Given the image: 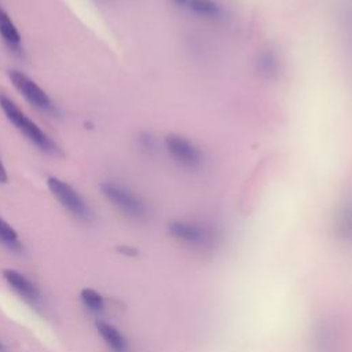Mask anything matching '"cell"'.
I'll use <instances>...</instances> for the list:
<instances>
[{
  "mask_svg": "<svg viewBox=\"0 0 352 352\" xmlns=\"http://www.w3.org/2000/svg\"><path fill=\"white\" fill-rule=\"evenodd\" d=\"M102 194L120 212L133 220H144L148 214L147 204L132 190L117 182H104L100 184Z\"/></svg>",
  "mask_w": 352,
  "mask_h": 352,
  "instance_id": "2",
  "label": "cell"
},
{
  "mask_svg": "<svg viewBox=\"0 0 352 352\" xmlns=\"http://www.w3.org/2000/svg\"><path fill=\"white\" fill-rule=\"evenodd\" d=\"M0 34L10 48H12L14 51H18L21 48V34L15 28L14 22L10 19L8 14L1 7H0Z\"/></svg>",
  "mask_w": 352,
  "mask_h": 352,
  "instance_id": "9",
  "label": "cell"
},
{
  "mask_svg": "<svg viewBox=\"0 0 352 352\" xmlns=\"http://www.w3.org/2000/svg\"><path fill=\"white\" fill-rule=\"evenodd\" d=\"M81 300L84 305L92 312H100L104 309V300L96 290L85 287L81 290Z\"/></svg>",
  "mask_w": 352,
  "mask_h": 352,
  "instance_id": "13",
  "label": "cell"
},
{
  "mask_svg": "<svg viewBox=\"0 0 352 352\" xmlns=\"http://www.w3.org/2000/svg\"><path fill=\"white\" fill-rule=\"evenodd\" d=\"M0 243L14 252H19L22 249V243L18 238L16 231L1 217H0Z\"/></svg>",
  "mask_w": 352,
  "mask_h": 352,
  "instance_id": "12",
  "label": "cell"
},
{
  "mask_svg": "<svg viewBox=\"0 0 352 352\" xmlns=\"http://www.w3.org/2000/svg\"><path fill=\"white\" fill-rule=\"evenodd\" d=\"M334 226L341 238L352 241V202H348L338 209Z\"/></svg>",
  "mask_w": 352,
  "mask_h": 352,
  "instance_id": "11",
  "label": "cell"
},
{
  "mask_svg": "<svg viewBox=\"0 0 352 352\" xmlns=\"http://www.w3.org/2000/svg\"><path fill=\"white\" fill-rule=\"evenodd\" d=\"M7 170H6V168H4V165H3V162H1V160H0V183H6L7 182Z\"/></svg>",
  "mask_w": 352,
  "mask_h": 352,
  "instance_id": "15",
  "label": "cell"
},
{
  "mask_svg": "<svg viewBox=\"0 0 352 352\" xmlns=\"http://www.w3.org/2000/svg\"><path fill=\"white\" fill-rule=\"evenodd\" d=\"M187 7L192 14L201 18L216 19L221 16V7L214 0H188Z\"/></svg>",
  "mask_w": 352,
  "mask_h": 352,
  "instance_id": "10",
  "label": "cell"
},
{
  "mask_svg": "<svg viewBox=\"0 0 352 352\" xmlns=\"http://www.w3.org/2000/svg\"><path fill=\"white\" fill-rule=\"evenodd\" d=\"M1 349H3V345H1V342H0V351H1Z\"/></svg>",
  "mask_w": 352,
  "mask_h": 352,
  "instance_id": "18",
  "label": "cell"
},
{
  "mask_svg": "<svg viewBox=\"0 0 352 352\" xmlns=\"http://www.w3.org/2000/svg\"><path fill=\"white\" fill-rule=\"evenodd\" d=\"M173 1H176V3H179V4H187L188 0H173Z\"/></svg>",
  "mask_w": 352,
  "mask_h": 352,
  "instance_id": "17",
  "label": "cell"
},
{
  "mask_svg": "<svg viewBox=\"0 0 352 352\" xmlns=\"http://www.w3.org/2000/svg\"><path fill=\"white\" fill-rule=\"evenodd\" d=\"M260 69H261V73L267 74L268 77H272L278 73V58L275 56L274 52H264L261 56H260Z\"/></svg>",
  "mask_w": 352,
  "mask_h": 352,
  "instance_id": "14",
  "label": "cell"
},
{
  "mask_svg": "<svg viewBox=\"0 0 352 352\" xmlns=\"http://www.w3.org/2000/svg\"><path fill=\"white\" fill-rule=\"evenodd\" d=\"M8 77L15 87V89L34 107L44 110V111H51L54 109L52 102L47 92L29 76L22 73L21 70H10Z\"/></svg>",
  "mask_w": 352,
  "mask_h": 352,
  "instance_id": "6",
  "label": "cell"
},
{
  "mask_svg": "<svg viewBox=\"0 0 352 352\" xmlns=\"http://www.w3.org/2000/svg\"><path fill=\"white\" fill-rule=\"evenodd\" d=\"M164 144L172 161L180 168L187 170H198L204 165L202 151L190 139L182 135L170 133L166 135Z\"/></svg>",
  "mask_w": 352,
  "mask_h": 352,
  "instance_id": "4",
  "label": "cell"
},
{
  "mask_svg": "<svg viewBox=\"0 0 352 352\" xmlns=\"http://www.w3.org/2000/svg\"><path fill=\"white\" fill-rule=\"evenodd\" d=\"M47 186L55 199L76 219L80 220H89L91 219V209L82 197L66 182L60 180L59 177H48Z\"/></svg>",
  "mask_w": 352,
  "mask_h": 352,
  "instance_id": "5",
  "label": "cell"
},
{
  "mask_svg": "<svg viewBox=\"0 0 352 352\" xmlns=\"http://www.w3.org/2000/svg\"><path fill=\"white\" fill-rule=\"evenodd\" d=\"M1 275L4 280L10 285V287L21 296L25 301L30 302L32 305H36L41 301V294L36 285L28 279L22 272L14 270V268H4L1 271Z\"/></svg>",
  "mask_w": 352,
  "mask_h": 352,
  "instance_id": "7",
  "label": "cell"
},
{
  "mask_svg": "<svg viewBox=\"0 0 352 352\" xmlns=\"http://www.w3.org/2000/svg\"><path fill=\"white\" fill-rule=\"evenodd\" d=\"M96 329L100 337L103 338L104 344L113 351V352H128V341L122 336V333L111 323H107L104 320L96 322Z\"/></svg>",
  "mask_w": 352,
  "mask_h": 352,
  "instance_id": "8",
  "label": "cell"
},
{
  "mask_svg": "<svg viewBox=\"0 0 352 352\" xmlns=\"http://www.w3.org/2000/svg\"><path fill=\"white\" fill-rule=\"evenodd\" d=\"M168 232L177 242L194 249H210L216 243L213 230L192 220H173L168 224Z\"/></svg>",
  "mask_w": 352,
  "mask_h": 352,
  "instance_id": "3",
  "label": "cell"
},
{
  "mask_svg": "<svg viewBox=\"0 0 352 352\" xmlns=\"http://www.w3.org/2000/svg\"><path fill=\"white\" fill-rule=\"evenodd\" d=\"M120 250H121L124 254H128V256H135V254L138 253L135 249H132V248H125V246L120 248Z\"/></svg>",
  "mask_w": 352,
  "mask_h": 352,
  "instance_id": "16",
  "label": "cell"
},
{
  "mask_svg": "<svg viewBox=\"0 0 352 352\" xmlns=\"http://www.w3.org/2000/svg\"><path fill=\"white\" fill-rule=\"evenodd\" d=\"M0 107L7 120L34 146L51 155H60L59 146L34 122L32 121L10 98L0 95Z\"/></svg>",
  "mask_w": 352,
  "mask_h": 352,
  "instance_id": "1",
  "label": "cell"
}]
</instances>
